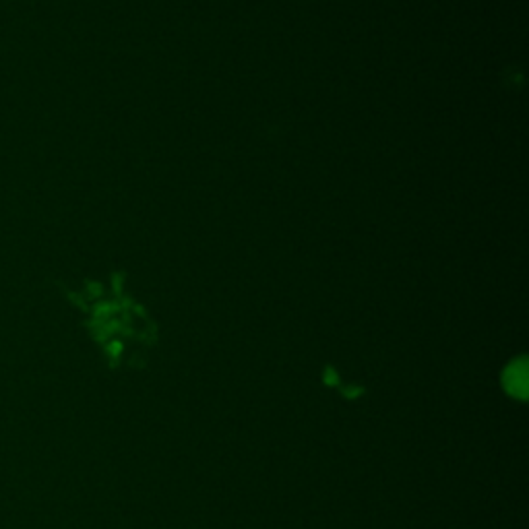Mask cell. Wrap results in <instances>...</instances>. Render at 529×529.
I'll return each mask as SVG.
<instances>
[{
    "label": "cell",
    "mask_w": 529,
    "mask_h": 529,
    "mask_svg": "<svg viewBox=\"0 0 529 529\" xmlns=\"http://www.w3.org/2000/svg\"><path fill=\"white\" fill-rule=\"evenodd\" d=\"M528 374H526V364L519 362V364H513L505 376V383H507V389L517 397H526V389H528V383H526Z\"/></svg>",
    "instance_id": "6da1fadb"
}]
</instances>
